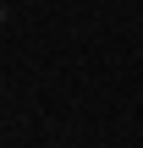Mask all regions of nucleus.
Instances as JSON below:
<instances>
[{"label": "nucleus", "instance_id": "nucleus-1", "mask_svg": "<svg viewBox=\"0 0 143 148\" xmlns=\"http://www.w3.org/2000/svg\"><path fill=\"white\" fill-rule=\"evenodd\" d=\"M0 27H6V5H0Z\"/></svg>", "mask_w": 143, "mask_h": 148}, {"label": "nucleus", "instance_id": "nucleus-2", "mask_svg": "<svg viewBox=\"0 0 143 148\" xmlns=\"http://www.w3.org/2000/svg\"><path fill=\"white\" fill-rule=\"evenodd\" d=\"M0 93H6V88H0Z\"/></svg>", "mask_w": 143, "mask_h": 148}]
</instances>
